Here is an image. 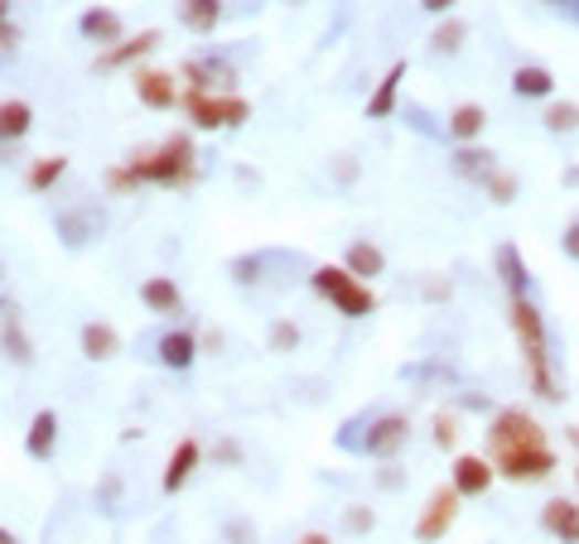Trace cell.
<instances>
[{
    "label": "cell",
    "mask_w": 579,
    "mask_h": 544,
    "mask_svg": "<svg viewBox=\"0 0 579 544\" xmlns=\"http://www.w3.org/2000/svg\"><path fill=\"white\" fill-rule=\"evenodd\" d=\"M507 323H512V338L522 348V366H526V386H531L541 401L556 405L560 401V386H556V371H550V328H546V313L536 309V299H507Z\"/></svg>",
    "instance_id": "6da1fadb"
},
{
    "label": "cell",
    "mask_w": 579,
    "mask_h": 544,
    "mask_svg": "<svg viewBox=\"0 0 579 544\" xmlns=\"http://www.w3.org/2000/svg\"><path fill=\"white\" fill-rule=\"evenodd\" d=\"M126 164L140 183H155V189H189V183H199V150H193V140L183 130L169 136L165 145H155V150H136Z\"/></svg>",
    "instance_id": "7a4b0ae2"
},
{
    "label": "cell",
    "mask_w": 579,
    "mask_h": 544,
    "mask_svg": "<svg viewBox=\"0 0 579 544\" xmlns=\"http://www.w3.org/2000/svg\"><path fill=\"white\" fill-rule=\"evenodd\" d=\"M362 434H352V429H338V448H348V454H358V458H377V462H387V458H397L406 444H411V419L401 415V409H381V415H372L367 424H358Z\"/></svg>",
    "instance_id": "3957f363"
},
{
    "label": "cell",
    "mask_w": 579,
    "mask_h": 544,
    "mask_svg": "<svg viewBox=\"0 0 579 544\" xmlns=\"http://www.w3.org/2000/svg\"><path fill=\"white\" fill-rule=\"evenodd\" d=\"M179 111L189 116L193 130H242L252 121V102L236 97V92H199V87H183Z\"/></svg>",
    "instance_id": "277c9868"
},
{
    "label": "cell",
    "mask_w": 579,
    "mask_h": 544,
    "mask_svg": "<svg viewBox=\"0 0 579 544\" xmlns=\"http://www.w3.org/2000/svg\"><path fill=\"white\" fill-rule=\"evenodd\" d=\"M309 289L324 303H334L344 318H372L377 313L372 285H362L358 275L344 270V265H314V270H309Z\"/></svg>",
    "instance_id": "5b68a950"
},
{
    "label": "cell",
    "mask_w": 579,
    "mask_h": 544,
    "mask_svg": "<svg viewBox=\"0 0 579 544\" xmlns=\"http://www.w3.org/2000/svg\"><path fill=\"white\" fill-rule=\"evenodd\" d=\"M526 448H550L541 419H536L531 409H522V405L493 409V419H488V458L526 454Z\"/></svg>",
    "instance_id": "8992f818"
},
{
    "label": "cell",
    "mask_w": 579,
    "mask_h": 544,
    "mask_svg": "<svg viewBox=\"0 0 579 544\" xmlns=\"http://www.w3.org/2000/svg\"><path fill=\"white\" fill-rule=\"evenodd\" d=\"M503 482H517V487H536V482H550L560 468L556 448H526V454H503V458H488Z\"/></svg>",
    "instance_id": "52a82bcc"
},
{
    "label": "cell",
    "mask_w": 579,
    "mask_h": 544,
    "mask_svg": "<svg viewBox=\"0 0 579 544\" xmlns=\"http://www.w3.org/2000/svg\"><path fill=\"white\" fill-rule=\"evenodd\" d=\"M459 501H464V497H459L454 487H434L430 501L415 515V540L420 544H440L444 535H450L454 521H459Z\"/></svg>",
    "instance_id": "ba28073f"
},
{
    "label": "cell",
    "mask_w": 579,
    "mask_h": 544,
    "mask_svg": "<svg viewBox=\"0 0 579 544\" xmlns=\"http://www.w3.org/2000/svg\"><path fill=\"white\" fill-rule=\"evenodd\" d=\"M165 44V34L160 30H140V34H126L122 44H112V49H102L97 58H92V73H122L130 68L136 73L140 68V58H150L155 49Z\"/></svg>",
    "instance_id": "9c48e42d"
},
{
    "label": "cell",
    "mask_w": 579,
    "mask_h": 544,
    "mask_svg": "<svg viewBox=\"0 0 579 544\" xmlns=\"http://www.w3.org/2000/svg\"><path fill=\"white\" fill-rule=\"evenodd\" d=\"M179 83L199 92H236V68L228 58H213V53H193V58L179 63Z\"/></svg>",
    "instance_id": "30bf717a"
},
{
    "label": "cell",
    "mask_w": 579,
    "mask_h": 544,
    "mask_svg": "<svg viewBox=\"0 0 579 544\" xmlns=\"http://www.w3.org/2000/svg\"><path fill=\"white\" fill-rule=\"evenodd\" d=\"M130 87H136L140 106H150V111H175V106L183 102L179 77L165 73V68H136L130 73Z\"/></svg>",
    "instance_id": "8fae6325"
},
{
    "label": "cell",
    "mask_w": 579,
    "mask_h": 544,
    "mask_svg": "<svg viewBox=\"0 0 579 544\" xmlns=\"http://www.w3.org/2000/svg\"><path fill=\"white\" fill-rule=\"evenodd\" d=\"M497 482V468L483 454H459L454 458V468H450V487L464 501H478V497H488V487Z\"/></svg>",
    "instance_id": "7c38bea8"
},
{
    "label": "cell",
    "mask_w": 579,
    "mask_h": 544,
    "mask_svg": "<svg viewBox=\"0 0 579 544\" xmlns=\"http://www.w3.org/2000/svg\"><path fill=\"white\" fill-rule=\"evenodd\" d=\"M493 270H497V285L507 289V299H526V295H531V265H526L517 242H503V246L493 250Z\"/></svg>",
    "instance_id": "4fadbf2b"
},
{
    "label": "cell",
    "mask_w": 579,
    "mask_h": 544,
    "mask_svg": "<svg viewBox=\"0 0 579 544\" xmlns=\"http://www.w3.org/2000/svg\"><path fill=\"white\" fill-rule=\"evenodd\" d=\"M401 83H406V58L391 63V68L377 77V87L367 92V106H362L367 121H391V116H397V106H401Z\"/></svg>",
    "instance_id": "5bb4252c"
},
{
    "label": "cell",
    "mask_w": 579,
    "mask_h": 544,
    "mask_svg": "<svg viewBox=\"0 0 579 544\" xmlns=\"http://www.w3.org/2000/svg\"><path fill=\"white\" fill-rule=\"evenodd\" d=\"M77 34H83L87 44H97V49H112V44H122L126 39V20L116 15L112 6H87L83 15H77Z\"/></svg>",
    "instance_id": "9a60e30c"
},
{
    "label": "cell",
    "mask_w": 579,
    "mask_h": 544,
    "mask_svg": "<svg viewBox=\"0 0 579 544\" xmlns=\"http://www.w3.org/2000/svg\"><path fill=\"white\" fill-rule=\"evenodd\" d=\"M203 468V444L199 439H179L175 444V454H169V462H165V477H160V492L165 497H175V492H183L189 487V477Z\"/></svg>",
    "instance_id": "2e32d148"
},
{
    "label": "cell",
    "mask_w": 579,
    "mask_h": 544,
    "mask_svg": "<svg viewBox=\"0 0 579 544\" xmlns=\"http://www.w3.org/2000/svg\"><path fill=\"white\" fill-rule=\"evenodd\" d=\"M0 352L15 366H34V342L20 323V303H0Z\"/></svg>",
    "instance_id": "e0dca14e"
},
{
    "label": "cell",
    "mask_w": 579,
    "mask_h": 544,
    "mask_svg": "<svg viewBox=\"0 0 579 544\" xmlns=\"http://www.w3.org/2000/svg\"><path fill=\"white\" fill-rule=\"evenodd\" d=\"M155 362L165 371H189L199 362V338H193L189 328H169V333L155 338Z\"/></svg>",
    "instance_id": "ac0fdd59"
},
{
    "label": "cell",
    "mask_w": 579,
    "mask_h": 544,
    "mask_svg": "<svg viewBox=\"0 0 579 544\" xmlns=\"http://www.w3.org/2000/svg\"><path fill=\"white\" fill-rule=\"evenodd\" d=\"M541 530L560 544H579V501L575 497H550L541 506Z\"/></svg>",
    "instance_id": "d6986e66"
},
{
    "label": "cell",
    "mask_w": 579,
    "mask_h": 544,
    "mask_svg": "<svg viewBox=\"0 0 579 544\" xmlns=\"http://www.w3.org/2000/svg\"><path fill=\"white\" fill-rule=\"evenodd\" d=\"M140 303L155 318H169V323H175L183 313V289L169 280V275H150V280H140Z\"/></svg>",
    "instance_id": "ffe728a7"
},
{
    "label": "cell",
    "mask_w": 579,
    "mask_h": 544,
    "mask_svg": "<svg viewBox=\"0 0 579 544\" xmlns=\"http://www.w3.org/2000/svg\"><path fill=\"white\" fill-rule=\"evenodd\" d=\"M483 130H488V111L478 102H459L450 116H444V136L454 145H483Z\"/></svg>",
    "instance_id": "44dd1931"
},
{
    "label": "cell",
    "mask_w": 579,
    "mask_h": 544,
    "mask_svg": "<svg viewBox=\"0 0 579 544\" xmlns=\"http://www.w3.org/2000/svg\"><path fill=\"white\" fill-rule=\"evenodd\" d=\"M512 97L556 102V73H550L546 63H522V68H512Z\"/></svg>",
    "instance_id": "7402d4cb"
},
{
    "label": "cell",
    "mask_w": 579,
    "mask_h": 544,
    "mask_svg": "<svg viewBox=\"0 0 579 544\" xmlns=\"http://www.w3.org/2000/svg\"><path fill=\"white\" fill-rule=\"evenodd\" d=\"M24 454L34 462H49L59 454V409H39L30 419V429H24Z\"/></svg>",
    "instance_id": "603a6c76"
},
{
    "label": "cell",
    "mask_w": 579,
    "mask_h": 544,
    "mask_svg": "<svg viewBox=\"0 0 579 544\" xmlns=\"http://www.w3.org/2000/svg\"><path fill=\"white\" fill-rule=\"evenodd\" d=\"M77 348H83L87 362H112V356H122V333L102 318H87L83 333H77Z\"/></svg>",
    "instance_id": "cb8c5ba5"
},
{
    "label": "cell",
    "mask_w": 579,
    "mask_h": 544,
    "mask_svg": "<svg viewBox=\"0 0 579 544\" xmlns=\"http://www.w3.org/2000/svg\"><path fill=\"white\" fill-rule=\"evenodd\" d=\"M344 270L358 275L362 285H372V280H381V275H387V250H381L377 242H348V250H344Z\"/></svg>",
    "instance_id": "d4e9b609"
},
{
    "label": "cell",
    "mask_w": 579,
    "mask_h": 544,
    "mask_svg": "<svg viewBox=\"0 0 579 544\" xmlns=\"http://www.w3.org/2000/svg\"><path fill=\"white\" fill-rule=\"evenodd\" d=\"M450 169H454L459 179H469V183H483L497 169V154L488 150V145H454Z\"/></svg>",
    "instance_id": "484cf974"
},
{
    "label": "cell",
    "mask_w": 579,
    "mask_h": 544,
    "mask_svg": "<svg viewBox=\"0 0 579 544\" xmlns=\"http://www.w3.org/2000/svg\"><path fill=\"white\" fill-rule=\"evenodd\" d=\"M30 130H34V106L30 102H20V97L0 102V145H20Z\"/></svg>",
    "instance_id": "4316f807"
},
{
    "label": "cell",
    "mask_w": 579,
    "mask_h": 544,
    "mask_svg": "<svg viewBox=\"0 0 579 544\" xmlns=\"http://www.w3.org/2000/svg\"><path fill=\"white\" fill-rule=\"evenodd\" d=\"M179 24L189 34H213L222 24V0H179Z\"/></svg>",
    "instance_id": "83f0119b"
},
{
    "label": "cell",
    "mask_w": 579,
    "mask_h": 544,
    "mask_svg": "<svg viewBox=\"0 0 579 544\" xmlns=\"http://www.w3.org/2000/svg\"><path fill=\"white\" fill-rule=\"evenodd\" d=\"M63 174H69V159H63V154H44V159H34V164H30L24 183H30V193H49V189H59Z\"/></svg>",
    "instance_id": "f1b7e54d"
},
{
    "label": "cell",
    "mask_w": 579,
    "mask_h": 544,
    "mask_svg": "<svg viewBox=\"0 0 579 544\" xmlns=\"http://www.w3.org/2000/svg\"><path fill=\"white\" fill-rule=\"evenodd\" d=\"M59 232H63V242H69V246H83L87 236L102 232V212H92V207H83V212H63V217H59Z\"/></svg>",
    "instance_id": "f546056e"
},
{
    "label": "cell",
    "mask_w": 579,
    "mask_h": 544,
    "mask_svg": "<svg viewBox=\"0 0 579 544\" xmlns=\"http://www.w3.org/2000/svg\"><path fill=\"white\" fill-rule=\"evenodd\" d=\"M478 189H483V198H488V203H497V207H512V203H517V193H522V179L512 174V169L497 164L493 174L478 183Z\"/></svg>",
    "instance_id": "4dcf8cb0"
},
{
    "label": "cell",
    "mask_w": 579,
    "mask_h": 544,
    "mask_svg": "<svg viewBox=\"0 0 579 544\" xmlns=\"http://www.w3.org/2000/svg\"><path fill=\"white\" fill-rule=\"evenodd\" d=\"M464 39H469V24L459 15H444L440 24H434V34H430V53H444V58H450V53L464 49Z\"/></svg>",
    "instance_id": "1f68e13d"
},
{
    "label": "cell",
    "mask_w": 579,
    "mask_h": 544,
    "mask_svg": "<svg viewBox=\"0 0 579 544\" xmlns=\"http://www.w3.org/2000/svg\"><path fill=\"white\" fill-rule=\"evenodd\" d=\"M541 126L550 130V136H575L579 130V106L575 102H546Z\"/></svg>",
    "instance_id": "d6a6232c"
},
{
    "label": "cell",
    "mask_w": 579,
    "mask_h": 544,
    "mask_svg": "<svg viewBox=\"0 0 579 544\" xmlns=\"http://www.w3.org/2000/svg\"><path fill=\"white\" fill-rule=\"evenodd\" d=\"M266 348H271V352H295V348H299V323H290V318H275L271 333H266Z\"/></svg>",
    "instance_id": "836d02e7"
},
{
    "label": "cell",
    "mask_w": 579,
    "mask_h": 544,
    "mask_svg": "<svg viewBox=\"0 0 579 544\" xmlns=\"http://www.w3.org/2000/svg\"><path fill=\"white\" fill-rule=\"evenodd\" d=\"M344 530H348V535H372L377 511L372 506H344Z\"/></svg>",
    "instance_id": "e575fe53"
},
{
    "label": "cell",
    "mask_w": 579,
    "mask_h": 544,
    "mask_svg": "<svg viewBox=\"0 0 579 544\" xmlns=\"http://www.w3.org/2000/svg\"><path fill=\"white\" fill-rule=\"evenodd\" d=\"M430 439H434V448H444V454H450V448L459 444V419L440 409V415H434V434H430Z\"/></svg>",
    "instance_id": "d590c367"
},
{
    "label": "cell",
    "mask_w": 579,
    "mask_h": 544,
    "mask_svg": "<svg viewBox=\"0 0 579 544\" xmlns=\"http://www.w3.org/2000/svg\"><path fill=\"white\" fill-rule=\"evenodd\" d=\"M107 189H112L116 198H126V193L140 189V179L130 174V164H112V169H107Z\"/></svg>",
    "instance_id": "8d00e7d4"
},
{
    "label": "cell",
    "mask_w": 579,
    "mask_h": 544,
    "mask_svg": "<svg viewBox=\"0 0 579 544\" xmlns=\"http://www.w3.org/2000/svg\"><path fill=\"white\" fill-rule=\"evenodd\" d=\"M222 540L228 544H256V525L246 521V515H232V521L222 525Z\"/></svg>",
    "instance_id": "74e56055"
},
{
    "label": "cell",
    "mask_w": 579,
    "mask_h": 544,
    "mask_svg": "<svg viewBox=\"0 0 579 544\" xmlns=\"http://www.w3.org/2000/svg\"><path fill=\"white\" fill-rule=\"evenodd\" d=\"M228 270H232L236 285H256V280H261V256H236Z\"/></svg>",
    "instance_id": "f35d334b"
},
{
    "label": "cell",
    "mask_w": 579,
    "mask_h": 544,
    "mask_svg": "<svg viewBox=\"0 0 579 544\" xmlns=\"http://www.w3.org/2000/svg\"><path fill=\"white\" fill-rule=\"evenodd\" d=\"M213 458L222 462V468H242V462H246V454H242V444H236V439H218Z\"/></svg>",
    "instance_id": "ab89813d"
},
{
    "label": "cell",
    "mask_w": 579,
    "mask_h": 544,
    "mask_svg": "<svg viewBox=\"0 0 579 544\" xmlns=\"http://www.w3.org/2000/svg\"><path fill=\"white\" fill-rule=\"evenodd\" d=\"M560 250H565V260H575V265H579V217L565 222V232H560Z\"/></svg>",
    "instance_id": "60d3db41"
},
{
    "label": "cell",
    "mask_w": 579,
    "mask_h": 544,
    "mask_svg": "<svg viewBox=\"0 0 579 544\" xmlns=\"http://www.w3.org/2000/svg\"><path fill=\"white\" fill-rule=\"evenodd\" d=\"M454 6H459V0H420V10H425V15H434V20L454 15Z\"/></svg>",
    "instance_id": "b9f144b4"
},
{
    "label": "cell",
    "mask_w": 579,
    "mask_h": 544,
    "mask_svg": "<svg viewBox=\"0 0 579 544\" xmlns=\"http://www.w3.org/2000/svg\"><path fill=\"white\" fill-rule=\"evenodd\" d=\"M334 174H338V183H352V179H358V159H352V154H338Z\"/></svg>",
    "instance_id": "7bdbcfd3"
},
{
    "label": "cell",
    "mask_w": 579,
    "mask_h": 544,
    "mask_svg": "<svg viewBox=\"0 0 579 544\" xmlns=\"http://www.w3.org/2000/svg\"><path fill=\"white\" fill-rule=\"evenodd\" d=\"M15 44H20V30L15 24H0V53H10Z\"/></svg>",
    "instance_id": "ee69618b"
},
{
    "label": "cell",
    "mask_w": 579,
    "mask_h": 544,
    "mask_svg": "<svg viewBox=\"0 0 579 544\" xmlns=\"http://www.w3.org/2000/svg\"><path fill=\"white\" fill-rule=\"evenodd\" d=\"M425 299H450V280H444V285L430 280V285H425Z\"/></svg>",
    "instance_id": "f6af8a7d"
},
{
    "label": "cell",
    "mask_w": 579,
    "mask_h": 544,
    "mask_svg": "<svg viewBox=\"0 0 579 544\" xmlns=\"http://www.w3.org/2000/svg\"><path fill=\"white\" fill-rule=\"evenodd\" d=\"M295 544H334V540H328V535H324V530H305V535H299Z\"/></svg>",
    "instance_id": "bcb514c9"
},
{
    "label": "cell",
    "mask_w": 579,
    "mask_h": 544,
    "mask_svg": "<svg viewBox=\"0 0 579 544\" xmlns=\"http://www.w3.org/2000/svg\"><path fill=\"white\" fill-rule=\"evenodd\" d=\"M377 482H381V487H401L406 477H401V472H377Z\"/></svg>",
    "instance_id": "7dc6e473"
},
{
    "label": "cell",
    "mask_w": 579,
    "mask_h": 544,
    "mask_svg": "<svg viewBox=\"0 0 579 544\" xmlns=\"http://www.w3.org/2000/svg\"><path fill=\"white\" fill-rule=\"evenodd\" d=\"M10 10H15V0H0V24H10Z\"/></svg>",
    "instance_id": "c3c4849f"
},
{
    "label": "cell",
    "mask_w": 579,
    "mask_h": 544,
    "mask_svg": "<svg viewBox=\"0 0 579 544\" xmlns=\"http://www.w3.org/2000/svg\"><path fill=\"white\" fill-rule=\"evenodd\" d=\"M0 544H20V535H15V530H6V525H0Z\"/></svg>",
    "instance_id": "681fc988"
},
{
    "label": "cell",
    "mask_w": 579,
    "mask_h": 544,
    "mask_svg": "<svg viewBox=\"0 0 579 544\" xmlns=\"http://www.w3.org/2000/svg\"><path fill=\"white\" fill-rule=\"evenodd\" d=\"M541 6H556V10H565V6H579V0H541Z\"/></svg>",
    "instance_id": "f907efd6"
},
{
    "label": "cell",
    "mask_w": 579,
    "mask_h": 544,
    "mask_svg": "<svg viewBox=\"0 0 579 544\" xmlns=\"http://www.w3.org/2000/svg\"><path fill=\"white\" fill-rule=\"evenodd\" d=\"M565 183H570V189H579V164L570 169V174H565Z\"/></svg>",
    "instance_id": "816d5d0a"
},
{
    "label": "cell",
    "mask_w": 579,
    "mask_h": 544,
    "mask_svg": "<svg viewBox=\"0 0 579 544\" xmlns=\"http://www.w3.org/2000/svg\"><path fill=\"white\" fill-rule=\"evenodd\" d=\"M565 439H570V444L579 448V424H570V434H565Z\"/></svg>",
    "instance_id": "f5cc1de1"
},
{
    "label": "cell",
    "mask_w": 579,
    "mask_h": 544,
    "mask_svg": "<svg viewBox=\"0 0 579 544\" xmlns=\"http://www.w3.org/2000/svg\"><path fill=\"white\" fill-rule=\"evenodd\" d=\"M0 280H6V265H0ZM0 303H6V299H0Z\"/></svg>",
    "instance_id": "db71d44e"
},
{
    "label": "cell",
    "mask_w": 579,
    "mask_h": 544,
    "mask_svg": "<svg viewBox=\"0 0 579 544\" xmlns=\"http://www.w3.org/2000/svg\"><path fill=\"white\" fill-rule=\"evenodd\" d=\"M575 482H579V462H575Z\"/></svg>",
    "instance_id": "11a10c76"
},
{
    "label": "cell",
    "mask_w": 579,
    "mask_h": 544,
    "mask_svg": "<svg viewBox=\"0 0 579 544\" xmlns=\"http://www.w3.org/2000/svg\"><path fill=\"white\" fill-rule=\"evenodd\" d=\"M290 6H305V0H290Z\"/></svg>",
    "instance_id": "9f6ffc18"
}]
</instances>
